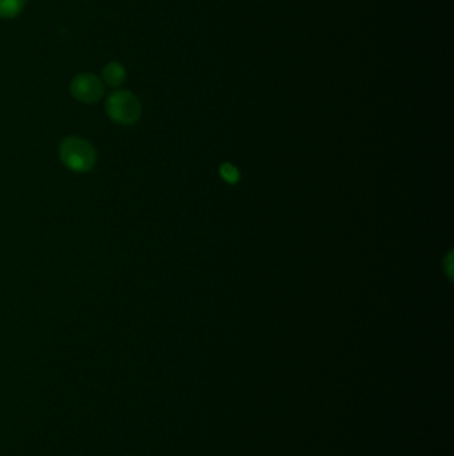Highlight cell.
<instances>
[{"label": "cell", "mask_w": 454, "mask_h": 456, "mask_svg": "<svg viewBox=\"0 0 454 456\" xmlns=\"http://www.w3.org/2000/svg\"><path fill=\"white\" fill-rule=\"evenodd\" d=\"M59 157L66 169L76 173L92 171L98 154L92 143L80 136H67L59 144Z\"/></svg>", "instance_id": "obj_1"}, {"label": "cell", "mask_w": 454, "mask_h": 456, "mask_svg": "<svg viewBox=\"0 0 454 456\" xmlns=\"http://www.w3.org/2000/svg\"><path fill=\"white\" fill-rule=\"evenodd\" d=\"M105 111L116 124L133 126L142 116V104L132 92L117 90L105 100Z\"/></svg>", "instance_id": "obj_2"}, {"label": "cell", "mask_w": 454, "mask_h": 456, "mask_svg": "<svg viewBox=\"0 0 454 456\" xmlns=\"http://www.w3.org/2000/svg\"><path fill=\"white\" fill-rule=\"evenodd\" d=\"M70 91L72 97L78 101L92 104L103 98L104 83L94 73H80L72 79Z\"/></svg>", "instance_id": "obj_3"}, {"label": "cell", "mask_w": 454, "mask_h": 456, "mask_svg": "<svg viewBox=\"0 0 454 456\" xmlns=\"http://www.w3.org/2000/svg\"><path fill=\"white\" fill-rule=\"evenodd\" d=\"M103 80L105 85L110 87H120L127 78V72L124 70V67L117 63V62H111L108 63L104 69H103Z\"/></svg>", "instance_id": "obj_4"}, {"label": "cell", "mask_w": 454, "mask_h": 456, "mask_svg": "<svg viewBox=\"0 0 454 456\" xmlns=\"http://www.w3.org/2000/svg\"><path fill=\"white\" fill-rule=\"evenodd\" d=\"M27 0H0V19H14L26 7Z\"/></svg>", "instance_id": "obj_5"}, {"label": "cell", "mask_w": 454, "mask_h": 456, "mask_svg": "<svg viewBox=\"0 0 454 456\" xmlns=\"http://www.w3.org/2000/svg\"><path fill=\"white\" fill-rule=\"evenodd\" d=\"M220 175L221 178L227 182V183H230V185H235L239 182L240 179V173H239V170L229 164V163H224L221 167H220Z\"/></svg>", "instance_id": "obj_6"}, {"label": "cell", "mask_w": 454, "mask_h": 456, "mask_svg": "<svg viewBox=\"0 0 454 456\" xmlns=\"http://www.w3.org/2000/svg\"><path fill=\"white\" fill-rule=\"evenodd\" d=\"M446 273L449 276V279L452 280L453 279V252H449V255L446 257Z\"/></svg>", "instance_id": "obj_7"}]
</instances>
